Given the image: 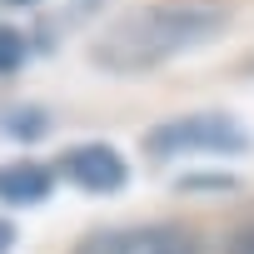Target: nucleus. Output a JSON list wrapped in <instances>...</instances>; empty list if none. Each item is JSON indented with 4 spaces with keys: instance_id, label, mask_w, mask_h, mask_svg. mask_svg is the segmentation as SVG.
Segmentation results:
<instances>
[{
    "instance_id": "nucleus-3",
    "label": "nucleus",
    "mask_w": 254,
    "mask_h": 254,
    "mask_svg": "<svg viewBox=\"0 0 254 254\" xmlns=\"http://www.w3.org/2000/svg\"><path fill=\"white\" fill-rule=\"evenodd\" d=\"M60 175H65L70 185L90 190V194H115L125 180H130L120 150H110V145H75V150H65Z\"/></svg>"
},
{
    "instance_id": "nucleus-8",
    "label": "nucleus",
    "mask_w": 254,
    "mask_h": 254,
    "mask_svg": "<svg viewBox=\"0 0 254 254\" xmlns=\"http://www.w3.org/2000/svg\"><path fill=\"white\" fill-rule=\"evenodd\" d=\"M10 249H15V224L0 219V254H10Z\"/></svg>"
},
{
    "instance_id": "nucleus-4",
    "label": "nucleus",
    "mask_w": 254,
    "mask_h": 254,
    "mask_svg": "<svg viewBox=\"0 0 254 254\" xmlns=\"http://www.w3.org/2000/svg\"><path fill=\"white\" fill-rule=\"evenodd\" d=\"M50 194V170L35 160H10L0 165V199L5 204H40Z\"/></svg>"
},
{
    "instance_id": "nucleus-6",
    "label": "nucleus",
    "mask_w": 254,
    "mask_h": 254,
    "mask_svg": "<svg viewBox=\"0 0 254 254\" xmlns=\"http://www.w3.org/2000/svg\"><path fill=\"white\" fill-rule=\"evenodd\" d=\"M20 60H25V35L10 30V25H0V75L20 70Z\"/></svg>"
},
{
    "instance_id": "nucleus-5",
    "label": "nucleus",
    "mask_w": 254,
    "mask_h": 254,
    "mask_svg": "<svg viewBox=\"0 0 254 254\" xmlns=\"http://www.w3.org/2000/svg\"><path fill=\"white\" fill-rule=\"evenodd\" d=\"M145 254H194V239L180 234V229H155L145 239Z\"/></svg>"
},
{
    "instance_id": "nucleus-7",
    "label": "nucleus",
    "mask_w": 254,
    "mask_h": 254,
    "mask_svg": "<svg viewBox=\"0 0 254 254\" xmlns=\"http://www.w3.org/2000/svg\"><path fill=\"white\" fill-rule=\"evenodd\" d=\"M224 254H254V224L234 229V234H229V244H224Z\"/></svg>"
},
{
    "instance_id": "nucleus-9",
    "label": "nucleus",
    "mask_w": 254,
    "mask_h": 254,
    "mask_svg": "<svg viewBox=\"0 0 254 254\" xmlns=\"http://www.w3.org/2000/svg\"><path fill=\"white\" fill-rule=\"evenodd\" d=\"M10 5H30V0H10Z\"/></svg>"
},
{
    "instance_id": "nucleus-1",
    "label": "nucleus",
    "mask_w": 254,
    "mask_h": 254,
    "mask_svg": "<svg viewBox=\"0 0 254 254\" xmlns=\"http://www.w3.org/2000/svg\"><path fill=\"white\" fill-rule=\"evenodd\" d=\"M224 25L229 10L219 0H150V5L115 15L90 45V60L110 75H145L185 50L209 45Z\"/></svg>"
},
{
    "instance_id": "nucleus-2",
    "label": "nucleus",
    "mask_w": 254,
    "mask_h": 254,
    "mask_svg": "<svg viewBox=\"0 0 254 254\" xmlns=\"http://www.w3.org/2000/svg\"><path fill=\"white\" fill-rule=\"evenodd\" d=\"M244 145H249V135L229 115H214V110L165 120L145 135V150L160 155V160H170V155H239Z\"/></svg>"
}]
</instances>
